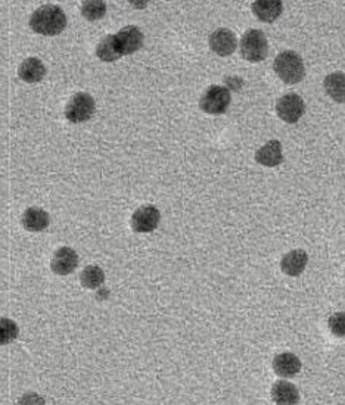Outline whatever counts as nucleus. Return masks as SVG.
Segmentation results:
<instances>
[{"instance_id":"obj_18","label":"nucleus","mask_w":345,"mask_h":405,"mask_svg":"<svg viewBox=\"0 0 345 405\" xmlns=\"http://www.w3.org/2000/svg\"><path fill=\"white\" fill-rule=\"evenodd\" d=\"M323 87L335 102L345 104V72L329 74L323 82Z\"/></svg>"},{"instance_id":"obj_24","label":"nucleus","mask_w":345,"mask_h":405,"mask_svg":"<svg viewBox=\"0 0 345 405\" xmlns=\"http://www.w3.org/2000/svg\"><path fill=\"white\" fill-rule=\"evenodd\" d=\"M16 405H46V401L43 399V396H40L38 394H26L21 398H19Z\"/></svg>"},{"instance_id":"obj_10","label":"nucleus","mask_w":345,"mask_h":405,"mask_svg":"<svg viewBox=\"0 0 345 405\" xmlns=\"http://www.w3.org/2000/svg\"><path fill=\"white\" fill-rule=\"evenodd\" d=\"M209 48L219 56H229L236 50L238 38L229 28H219L209 35Z\"/></svg>"},{"instance_id":"obj_16","label":"nucleus","mask_w":345,"mask_h":405,"mask_svg":"<svg viewBox=\"0 0 345 405\" xmlns=\"http://www.w3.org/2000/svg\"><path fill=\"white\" fill-rule=\"evenodd\" d=\"M283 4L279 0H257L253 4L254 15L263 23H273L280 16Z\"/></svg>"},{"instance_id":"obj_21","label":"nucleus","mask_w":345,"mask_h":405,"mask_svg":"<svg viewBox=\"0 0 345 405\" xmlns=\"http://www.w3.org/2000/svg\"><path fill=\"white\" fill-rule=\"evenodd\" d=\"M19 333L18 324L6 317H0V346L8 345L16 339Z\"/></svg>"},{"instance_id":"obj_12","label":"nucleus","mask_w":345,"mask_h":405,"mask_svg":"<svg viewBox=\"0 0 345 405\" xmlns=\"http://www.w3.org/2000/svg\"><path fill=\"white\" fill-rule=\"evenodd\" d=\"M301 370V360L292 353H282L273 360V372L280 377H294Z\"/></svg>"},{"instance_id":"obj_7","label":"nucleus","mask_w":345,"mask_h":405,"mask_svg":"<svg viewBox=\"0 0 345 405\" xmlns=\"http://www.w3.org/2000/svg\"><path fill=\"white\" fill-rule=\"evenodd\" d=\"M161 220L160 211L153 205H143L133 212L131 228L138 233H149L153 231Z\"/></svg>"},{"instance_id":"obj_5","label":"nucleus","mask_w":345,"mask_h":405,"mask_svg":"<svg viewBox=\"0 0 345 405\" xmlns=\"http://www.w3.org/2000/svg\"><path fill=\"white\" fill-rule=\"evenodd\" d=\"M230 105V91L223 86H211L201 96L199 106L204 112L220 115L227 111Z\"/></svg>"},{"instance_id":"obj_4","label":"nucleus","mask_w":345,"mask_h":405,"mask_svg":"<svg viewBox=\"0 0 345 405\" xmlns=\"http://www.w3.org/2000/svg\"><path fill=\"white\" fill-rule=\"evenodd\" d=\"M96 109L94 99L89 93H77L65 108V117L70 123L79 124L90 120Z\"/></svg>"},{"instance_id":"obj_23","label":"nucleus","mask_w":345,"mask_h":405,"mask_svg":"<svg viewBox=\"0 0 345 405\" xmlns=\"http://www.w3.org/2000/svg\"><path fill=\"white\" fill-rule=\"evenodd\" d=\"M329 331L336 338H345V311L335 313L328 320Z\"/></svg>"},{"instance_id":"obj_11","label":"nucleus","mask_w":345,"mask_h":405,"mask_svg":"<svg viewBox=\"0 0 345 405\" xmlns=\"http://www.w3.org/2000/svg\"><path fill=\"white\" fill-rule=\"evenodd\" d=\"M307 262H309V255H307L305 250L294 249L291 253H288L282 257L280 268L286 276L298 277L300 274H302L307 267Z\"/></svg>"},{"instance_id":"obj_22","label":"nucleus","mask_w":345,"mask_h":405,"mask_svg":"<svg viewBox=\"0 0 345 405\" xmlns=\"http://www.w3.org/2000/svg\"><path fill=\"white\" fill-rule=\"evenodd\" d=\"M106 12V4L102 0H87L82 5V13L89 19V21H96L101 19Z\"/></svg>"},{"instance_id":"obj_9","label":"nucleus","mask_w":345,"mask_h":405,"mask_svg":"<svg viewBox=\"0 0 345 405\" xmlns=\"http://www.w3.org/2000/svg\"><path fill=\"white\" fill-rule=\"evenodd\" d=\"M79 265V255L75 250L68 246H62L55 253L50 267L52 272L58 276H68Z\"/></svg>"},{"instance_id":"obj_14","label":"nucleus","mask_w":345,"mask_h":405,"mask_svg":"<svg viewBox=\"0 0 345 405\" xmlns=\"http://www.w3.org/2000/svg\"><path fill=\"white\" fill-rule=\"evenodd\" d=\"M256 161L264 167H276L282 164V145L279 140H268L256 152Z\"/></svg>"},{"instance_id":"obj_19","label":"nucleus","mask_w":345,"mask_h":405,"mask_svg":"<svg viewBox=\"0 0 345 405\" xmlns=\"http://www.w3.org/2000/svg\"><path fill=\"white\" fill-rule=\"evenodd\" d=\"M96 55H98L99 60H102L105 62H114V61L120 60L121 55H120L117 46H115L114 34L106 35L104 40L98 45V48H96Z\"/></svg>"},{"instance_id":"obj_8","label":"nucleus","mask_w":345,"mask_h":405,"mask_svg":"<svg viewBox=\"0 0 345 405\" xmlns=\"http://www.w3.org/2000/svg\"><path fill=\"white\" fill-rule=\"evenodd\" d=\"M114 38L121 56L138 52L143 45V33L134 26L121 28L117 34H114Z\"/></svg>"},{"instance_id":"obj_2","label":"nucleus","mask_w":345,"mask_h":405,"mask_svg":"<svg viewBox=\"0 0 345 405\" xmlns=\"http://www.w3.org/2000/svg\"><path fill=\"white\" fill-rule=\"evenodd\" d=\"M273 70L279 75V79L286 84H297L305 75L302 57L294 50L280 52L275 57Z\"/></svg>"},{"instance_id":"obj_15","label":"nucleus","mask_w":345,"mask_h":405,"mask_svg":"<svg viewBox=\"0 0 345 405\" xmlns=\"http://www.w3.org/2000/svg\"><path fill=\"white\" fill-rule=\"evenodd\" d=\"M19 79L26 83H37L46 75V67L38 57H27L18 68Z\"/></svg>"},{"instance_id":"obj_6","label":"nucleus","mask_w":345,"mask_h":405,"mask_svg":"<svg viewBox=\"0 0 345 405\" xmlns=\"http://www.w3.org/2000/svg\"><path fill=\"white\" fill-rule=\"evenodd\" d=\"M305 112V104L297 93L283 94L276 102V113L288 124H295Z\"/></svg>"},{"instance_id":"obj_3","label":"nucleus","mask_w":345,"mask_h":405,"mask_svg":"<svg viewBox=\"0 0 345 405\" xmlns=\"http://www.w3.org/2000/svg\"><path fill=\"white\" fill-rule=\"evenodd\" d=\"M241 55L249 62H261L268 55L267 37L260 30H248L241 38Z\"/></svg>"},{"instance_id":"obj_17","label":"nucleus","mask_w":345,"mask_h":405,"mask_svg":"<svg viewBox=\"0 0 345 405\" xmlns=\"http://www.w3.org/2000/svg\"><path fill=\"white\" fill-rule=\"evenodd\" d=\"M23 226L28 231H42L49 226V214L42 208L31 206L23 214Z\"/></svg>"},{"instance_id":"obj_13","label":"nucleus","mask_w":345,"mask_h":405,"mask_svg":"<svg viewBox=\"0 0 345 405\" xmlns=\"http://www.w3.org/2000/svg\"><path fill=\"white\" fill-rule=\"evenodd\" d=\"M272 399L278 405H297L300 401V391L291 382L278 380L272 387Z\"/></svg>"},{"instance_id":"obj_20","label":"nucleus","mask_w":345,"mask_h":405,"mask_svg":"<svg viewBox=\"0 0 345 405\" xmlns=\"http://www.w3.org/2000/svg\"><path fill=\"white\" fill-rule=\"evenodd\" d=\"M80 282L86 289H96L105 282L104 270L98 265H89L83 270L80 276Z\"/></svg>"},{"instance_id":"obj_1","label":"nucleus","mask_w":345,"mask_h":405,"mask_svg":"<svg viewBox=\"0 0 345 405\" xmlns=\"http://www.w3.org/2000/svg\"><path fill=\"white\" fill-rule=\"evenodd\" d=\"M33 31L43 35H56L67 27V16L60 6L43 5L30 16Z\"/></svg>"}]
</instances>
